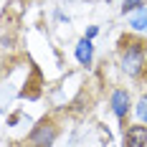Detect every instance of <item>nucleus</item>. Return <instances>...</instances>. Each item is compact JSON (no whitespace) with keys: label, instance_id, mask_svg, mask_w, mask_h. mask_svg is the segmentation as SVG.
<instances>
[{"label":"nucleus","instance_id":"nucleus-1","mask_svg":"<svg viewBox=\"0 0 147 147\" xmlns=\"http://www.w3.org/2000/svg\"><path fill=\"white\" fill-rule=\"evenodd\" d=\"M119 66H122V71L127 76L140 79L142 71H145V48H142V43L122 41V46H119Z\"/></svg>","mask_w":147,"mask_h":147},{"label":"nucleus","instance_id":"nucleus-2","mask_svg":"<svg viewBox=\"0 0 147 147\" xmlns=\"http://www.w3.org/2000/svg\"><path fill=\"white\" fill-rule=\"evenodd\" d=\"M56 137H59V124L53 119H43L30 132V142H33V147H53Z\"/></svg>","mask_w":147,"mask_h":147},{"label":"nucleus","instance_id":"nucleus-3","mask_svg":"<svg viewBox=\"0 0 147 147\" xmlns=\"http://www.w3.org/2000/svg\"><path fill=\"white\" fill-rule=\"evenodd\" d=\"M109 107H112L114 117L119 119V124H124L129 109H132V96H129V91H127V89H114L112 96H109Z\"/></svg>","mask_w":147,"mask_h":147},{"label":"nucleus","instance_id":"nucleus-4","mask_svg":"<svg viewBox=\"0 0 147 147\" xmlns=\"http://www.w3.org/2000/svg\"><path fill=\"white\" fill-rule=\"evenodd\" d=\"M124 147H147V127L145 124H129L124 129Z\"/></svg>","mask_w":147,"mask_h":147},{"label":"nucleus","instance_id":"nucleus-5","mask_svg":"<svg viewBox=\"0 0 147 147\" xmlns=\"http://www.w3.org/2000/svg\"><path fill=\"white\" fill-rule=\"evenodd\" d=\"M76 61L81 63V66H91V61H94V46L89 38H81L79 43H76Z\"/></svg>","mask_w":147,"mask_h":147},{"label":"nucleus","instance_id":"nucleus-6","mask_svg":"<svg viewBox=\"0 0 147 147\" xmlns=\"http://www.w3.org/2000/svg\"><path fill=\"white\" fill-rule=\"evenodd\" d=\"M129 28L132 30H147V5L129 15Z\"/></svg>","mask_w":147,"mask_h":147},{"label":"nucleus","instance_id":"nucleus-7","mask_svg":"<svg viewBox=\"0 0 147 147\" xmlns=\"http://www.w3.org/2000/svg\"><path fill=\"white\" fill-rule=\"evenodd\" d=\"M140 8H145V0H124L122 13H124V15H132L134 10H140Z\"/></svg>","mask_w":147,"mask_h":147},{"label":"nucleus","instance_id":"nucleus-8","mask_svg":"<svg viewBox=\"0 0 147 147\" xmlns=\"http://www.w3.org/2000/svg\"><path fill=\"white\" fill-rule=\"evenodd\" d=\"M134 112H137V117L142 119V124H147V96H142V99L137 102V107H134Z\"/></svg>","mask_w":147,"mask_h":147},{"label":"nucleus","instance_id":"nucleus-9","mask_svg":"<svg viewBox=\"0 0 147 147\" xmlns=\"http://www.w3.org/2000/svg\"><path fill=\"white\" fill-rule=\"evenodd\" d=\"M96 33H99V28H96V26H91V28L86 30V38H89V41H91V38H94V36H96Z\"/></svg>","mask_w":147,"mask_h":147}]
</instances>
